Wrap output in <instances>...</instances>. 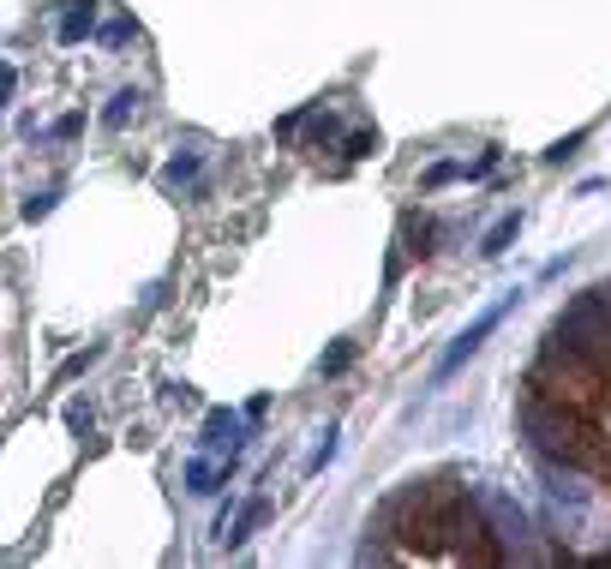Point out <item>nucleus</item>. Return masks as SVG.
Instances as JSON below:
<instances>
[{
    "instance_id": "obj_1",
    "label": "nucleus",
    "mask_w": 611,
    "mask_h": 569,
    "mask_svg": "<svg viewBox=\"0 0 611 569\" xmlns=\"http://www.w3.org/2000/svg\"><path fill=\"white\" fill-rule=\"evenodd\" d=\"M522 432L534 438L540 456H552V462H564V468H600V450L588 444V426L570 420L564 402H558V408H546V402H522Z\"/></svg>"
},
{
    "instance_id": "obj_2",
    "label": "nucleus",
    "mask_w": 611,
    "mask_h": 569,
    "mask_svg": "<svg viewBox=\"0 0 611 569\" xmlns=\"http://www.w3.org/2000/svg\"><path fill=\"white\" fill-rule=\"evenodd\" d=\"M516 306H522V288H510V294H504L498 306H486V312H480V318H474V324H468V330H462V336L450 342V348H444V360L432 366V384H450V378H456V372H462V366H468V360H474L480 348H486V336H492V330H498V324H504V318H510Z\"/></svg>"
},
{
    "instance_id": "obj_3",
    "label": "nucleus",
    "mask_w": 611,
    "mask_h": 569,
    "mask_svg": "<svg viewBox=\"0 0 611 569\" xmlns=\"http://www.w3.org/2000/svg\"><path fill=\"white\" fill-rule=\"evenodd\" d=\"M480 510L492 516V534L504 540V558H540V552H534V528H528V516H522L504 492H480Z\"/></svg>"
},
{
    "instance_id": "obj_4",
    "label": "nucleus",
    "mask_w": 611,
    "mask_h": 569,
    "mask_svg": "<svg viewBox=\"0 0 611 569\" xmlns=\"http://www.w3.org/2000/svg\"><path fill=\"white\" fill-rule=\"evenodd\" d=\"M198 444H204V450H228V456H234V450L246 444V420H240L234 408H210V414H204V438H198Z\"/></svg>"
},
{
    "instance_id": "obj_5",
    "label": "nucleus",
    "mask_w": 611,
    "mask_h": 569,
    "mask_svg": "<svg viewBox=\"0 0 611 569\" xmlns=\"http://www.w3.org/2000/svg\"><path fill=\"white\" fill-rule=\"evenodd\" d=\"M228 480H234V456H228V462H210V456H192V462H186V492H192V498H216Z\"/></svg>"
},
{
    "instance_id": "obj_6",
    "label": "nucleus",
    "mask_w": 611,
    "mask_h": 569,
    "mask_svg": "<svg viewBox=\"0 0 611 569\" xmlns=\"http://www.w3.org/2000/svg\"><path fill=\"white\" fill-rule=\"evenodd\" d=\"M264 522H270V498H252V504H246L234 522H222V528H216V540H222V546H246V540H252Z\"/></svg>"
},
{
    "instance_id": "obj_7",
    "label": "nucleus",
    "mask_w": 611,
    "mask_h": 569,
    "mask_svg": "<svg viewBox=\"0 0 611 569\" xmlns=\"http://www.w3.org/2000/svg\"><path fill=\"white\" fill-rule=\"evenodd\" d=\"M90 30H96V6H90V0H72V6H66V18H60V30H54V36H60V48H78V42H84V36H90Z\"/></svg>"
},
{
    "instance_id": "obj_8",
    "label": "nucleus",
    "mask_w": 611,
    "mask_h": 569,
    "mask_svg": "<svg viewBox=\"0 0 611 569\" xmlns=\"http://www.w3.org/2000/svg\"><path fill=\"white\" fill-rule=\"evenodd\" d=\"M138 108H144V90H138V84H126V90H114V96H108V108H102V126H108V132H120V126H126Z\"/></svg>"
},
{
    "instance_id": "obj_9",
    "label": "nucleus",
    "mask_w": 611,
    "mask_h": 569,
    "mask_svg": "<svg viewBox=\"0 0 611 569\" xmlns=\"http://www.w3.org/2000/svg\"><path fill=\"white\" fill-rule=\"evenodd\" d=\"M198 168H204V156H198V150H174V156L162 162V186H168V192H180V186H192V180H198Z\"/></svg>"
},
{
    "instance_id": "obj_10",
    "label": "nucleus",
    "mask_w": 611,
    "mask_h": 569,
    "mask_svg": "<svg viewBox=\"0 0 611 569\" xmlns=\"http://www.w3.org/2000/svg\"><path fill=\"white\" fill-rule=\"evenodd\" d=\"M516 234H522V210H510V216H498V222L486 228V240H480V258H504Z\"/></svg>"
},
{
    "instance_id": "obj_11",
    "label": "nucleus",
    "mask_w": 611,
    "mask_h": 569,
    "mask_svg": "<svg viewBox=\"0 0 611 569\" xmlns=\"http://www.w3.org/2000/svg\"><path fill=\"white\" fill-rule=\"evenodd\" d=\"M132 36H138V18H132V12H114V18L96 30V42H102V48H126Z\"/></svg>"
},
{
    "instance_id": "obj_12",
    "label": "nucleus",
    "mask_w": 611,
    "mask_h": 569,
    "mask_svg": "<svg viewBox=\"0 0 611 569\" xmlns=\"http://www.w3.org/2000/svg\"><path fill=\"white\" fill-rule=\"evenodd\" d=\"M60 198H66V192H60V186H42V192H30V198H24V204H18V216H24V222H42V216H48V210H54V204H60Z\"/></svg>"
},
{
    "instance_id": "obj_13",
    "label": "nucleus",
    "mask_w": 611,
    "mask_h": 569,
    "mask_svg": "<svg viewBox=\"0 0 611 569\" xmlns=\"http://www.w3.org/2000/svg\"><path fill=\"white\" fill-rule=\"evenodd\" d=\"M96 360H102V348H78V354H66V360H60V372H54V384H72V378H84Z\"/></svg>"
},
{
    "instance_id": "obj_14",
    "label": "nucleus",
    "mask_w": 611,
    "mask_h": 569,
    "mask_svg": "<svg viewBox=\"0 0 611 569\" xmlns=\"http://www.w3.org/2000/svg\"><path fill=\"white\" fill-rule=\"evenodd\" d=\"M378 150H384L378 132H348V138H342V156H348V162H366V156H378Z\"/></svg>"
},
{
    "instance_id": "obj_15",
    "label": "nucleus",
    "mask_w": 611,
    "mask_h": 569,
    "mask_svg": "<svg viewBox=\"0 0 611 569\" xmlns=\"http://www.w3.org/2000/svg\"><path fill=\"white\" fill-rule=\"evenodd\" d=\"M330 462H336V426L318 432V444H312V456H306V474H324Z\"/></svg>"
},
{
    "instance_id": "obj_16",
    "label": "nucleus",
    "mask_w": 611,
    "mask_h": 569,
    "mask_svg": "<svg viewBox=\"0 0 611 569\" xmlns=\"http://www.w3.org/2000/svg\"><path fill=\"white\" fill-rule=\"evenodd\" d=\"M348 366H354V342H336V348L318 360V372H324V378H336V372H348Z\"/></svg>"
},
{
    "instance_id": "obj_17",
    "label": "nucleus",
    "mask_w": 611,
    "mask_h": 569,
    "mask_svg": "<svg viewBox=\"0 0 611 569\" xmlns=\"http://www.w3.org/2000/svg\"><path fill=\"white\" fill-rule=\"evenodd\" d=\"M450 180H462V162H432L420 186H426V192H438V186H450Z\"/></svg>"
},
{
    "instance_id": "obj_18",
    "label": "nucleus",
    "mask_w": 611,
    "mask_h": 569,
    "mask_svg": "<svg viewBox=\"0 0 611 569\" xmlns=\"http://www.w3.org/2000/svg\"><path fill=\"white\" fill-rule=\"evenodd\" d=\"M492 168H498V150H480L474 162H462V180H486Z\"/></svg>"
},
{
    "instance_id": "obj_19",
    "label": "nucleus",
    "mask_w": 611,
    "mask_h": 569,
    "mask_svg": "<svg viewBox=\"0 0 611 569\" xmlns=\"http://www.w3.org/2000/svg\"><path fill=\"white\" fill-rule=\"evenodd\" d=\"M66 426H72V432L84 438V432L96 426V414H90V402H66Z\"/></svg>"
},
{
    "instance_id": "obj_20",
    "label": "nucleus",
    "mask_w": 611,
    "mask_h": 569,
    "mask_svg": "<svg viewBox=\"0 0 611 569\" xmlns=\"http://www.w3.org/2000/svg\"><path fill=\"white\" fill-rule=\"evenodd\" d=\"M582 138H588V132H570V138H558V144H552V150H546V162H552V168H558V162H564V156H576V144H582Z\"/></svg>"
},
{
    "instance_id": "obj_21",
    "label": "nucleus",
    "mask_w": 611,
    "mask_h": 569,
    "mask_svg": "<svg viewBox=\"0 0 611 569\" xmlns=\"http://www.w3.org/2000/svg\"><path fill=\"white\" fill-rule=\"evenodd\" d=\"M48 132H54V138H78V132H84V114H60Z\"/></svg>"
},
{
    "instance_id": "obj_22",
    "label": "nucleus",
    "mask_w": 611,
    "mask_h": 569,
    "mask_svg": "<svg viewBox=\"0 0 611 569\" xmlns=\"http://www.w3.org/2000/svg\"><path fill=\"white\" fill-rule=\"evenodd\" d=\"M162 402H198V396H192V384H180V378H168V384H162Z\"/></svg>"
},
{
    "instance_id": "obj_23",
    "label": "nucleus",
    "mask_w": 611,
    "mask_h": 569,
    "mask_svg": "<svg viewBox=\"0 0 611 569\" xmlns=\"http://www.w3.org/2000/svg\"><path fill=\"white\" fill-rule=\"evenodd\" d=\"M12 84H18V72H12V66H6V60H0V102H6V96H12Z\"/></svg>"
},
{
    "instance_id": "obj_24",
    "label": "nucleus",
    "mask_w": 611,
    "mask_h": 569,
    "mask_svg": "<svg viewBox=\"0 0 611 569\" xmlns=\"http://www.w3.org/2000/svg\"><path fill=\"white\" fill-rule=\"evenodd\" d=\"M0 114H6V102H0Z\"/></svg>"
}]
</instances>
